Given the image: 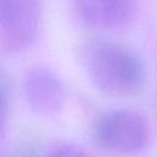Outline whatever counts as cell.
Returning a JSON list of instances; mask_svg holds the SVG:
<instances>
[{
	"mask_svg": "<svg viewBox=\"0 0 157 157\" xmlns=\"http://www.w3.org/2000/svg\"><path fill=\"white\" fill-rule=\"evenodd\" d=\"M81 61L93 86L102 93L124 98L139 93L145 85V67L129 48L105 39L90 40Z\"/></svg>",
	"mask_w": 157,
	"mask_h": 157,
	"instance_id": "cell-1",
	"label": "cell"
},
{
	"mask_svg": "<svg viewBox=\"0 0 157 157\" xmlns=\"http://www.w3.org/2000/svg\"><path fill=\"white\" fill-rule=\"evenodd\" d=\"M94 136L104 150L124 156L140 153L150 141L151 130L142 114L131 109L105 112L96 123Z\"/></svg>",
	"mask_w": 157,
	"mask_h": 157,
	"instance_id": "cell-2",
	"label": "cell"
},
{
	"mask_svg": "<svg viewBox=\"0 0 157 157\" xmlns=\"http://www.w3.org/2000/svg\"><path fill=\"white\" fill-rule=\"evenodd\" d=\"M40 16L42 0H0V28L15 49L34 40Z\"/></svg>",
	"mask_w": 157,
	"mask_h": 157,
	"instance_id": "cell-3",
	"label": "cell"
},
{
	"mask_svg": "<svg viewBox=\"0 0 157 157\" xmlns=\"http://www.w3.org/2000/svg\"><path fill=\"white\" fill-rule=\"evenodd\" d=\"M23 92L31 109L42 115L56 114L65 102L61 81L52 70L43 66L33 67L26 74Z\"/></svg>",
	"mask_w": 157,
	"mask_h": 157,
	"instance_id": "cell-4",
	"label": "cell"
},
{
	"mask_svg": "<svg viewBox=\"0 0 157 157\" xmlns=\"http://www.w3.org/2000/svg\"><path fill=\"white\" fill-rule=\"evenodd\" d=\"M74 6L85 23L101 29L126 27L137 9L136 0H74Z\"/></svg>",
	"mask_w": 157,
	"mask_h": 157,
	"instance_id": "cell-5",
	"label": "cell"
},
{
	"mask_svg": "<svg viewBox=\"0 0 157 157\" xmlns=\"http://www.w3.org/2000/svg\"><path fill=\"white\" fill-rule=\"evenodd\" d=\"M45 157H88V156L85 153V151H82L81 148L74 145H64L55 148Z\"/></svg>",
	"mask_w": 157,
	"mask_h": 157,
	"instance_id": "cell-6",
	"label": "cell"
},
{
	"mask_svg": "<svg viewBox=\"0 0 157 157\" xmlns=\"http://www.w3.org/2000/svg\"><path fill=\"white\" fill-rule=\"evenodd\" d=\"M7 110V94L2 85H0V139L4 135L5 130V117Z\"/></svg>",
	"mask_w": 157,
	"mask_h": 157,
	"instance_id": "cell-7",
	"label": "cell"
}]
</instances>
